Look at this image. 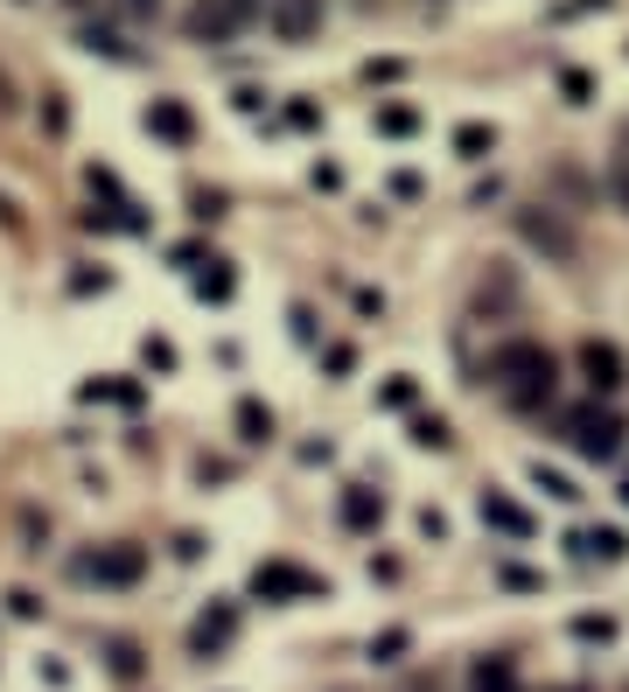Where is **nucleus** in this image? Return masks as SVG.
<instances>
[{
  "mask_svg": "<svg viewBox=\"0 0 629 692\" xmlns=\"http://www.w3.org/2000/svg\"><path fill=\"white\" fill-rule=\"evenodd\" d=\"M566 546H574V560H602V567L629 560V538H622L616 525H581L574 538H566Z\"/></svg>",
  "mask_w": 629,
  "mask_h": 692,
  "instance_id": "nucleus-8",
  "label": "nucleus"
},
{
  "mask_svg": "<svg viewBox=\"0 0 629 692\" xmlns=\"http://www.w3.org/2000/svg\"><path fill=\"white\" fill-rule=\"evenodd\" d=\"M126 8H133V14H155V8H161V0H126Z\"/></svg>",
  "mask_w": 629,
  "mask_h": 692,
  "instance_id": "nucleus-28",
  "label": "nucleus"
},
{
  "mask_svg": "<svg viewBox=\"0 0 629 692\" xmlns=\"http://www.w3.org/2000/svg\"><path fill=\"white\" fill-rule=\"evenodd\" d=\"M147 126L168 133V141H189V112H182V105H168V99H161L155 112H147Z\"/></svg>",
  "mask_w": 629,
  "mask_h": 692,
  "instance_id": "nucleus-18",
  "label": "nucleus"
},
{
  "mask_svg": "<svg viewBox=\"0 0 629 692\" xmlns=\"http://www.w3.org/2000/svg\"><path fill=\"white\" fill-rule=\"evenodd\" d=\"M518 238L531 245V253H546L552 266H574V259H581L574 224H566V210H552V203H525V210H518Z\"/></svg>",
  "mask_w": 629,
  "mask_h": 692,
  "instance_id": "nucleus-2",
  "label": "nucleus"
},
{
  "mask_svg": "<svg viewBox=\"0 0 629 692\" xmlns=\"http://www.w3.org/2000/svg\"><path fill=\"white\" fill-rule=\"evenodd\" d=\"M238 427H245V440H266V434H273V413H266L259 399H245V406H238Z\"/></svg>",
  "mask_w": 629,
  "mask_h": 692,
  "instance_id": "nucleus-20",
  "label": "nucleus"
},
{
  "mask_svg": "<svg viewBox=\"0 0 629 692\" xmlns=\"http://www.w3.org/2000/svg\"><path fill=\"white\" fill-rule=\"evenodd\" d=\"M608 197H616V210L629 217V147H616V161H608Z\"/></svg>",
  "mask_w": 629,
  "mask_h": 692,
  "instance_id": "nucleus-19",
  "label": "nucleus"
},
{
  "mask_svg": "<svg viewBox=\"0 0 629 692\" xmlns=\"http://www.w3.org/2000/svg\"><path fill=\"white\" fill-rule=\"evenodd\" d=\"M622 434H629V420L616 406H574V413H566V440H574L587 461H616Z\"/></svg>",
  "mask_w": 629,
  "mask_h": 692,
  "instance_id": "nucleus-3",
  "label": "nucleus"
},
{
  "mask_svg": "<svg viewBox=\"0 0 629 692\" xmlns=\"http://www.w3.org/2000/svg\"><path fill=\"white\" fill-rule=\"evenodd\" d=\"M385 406H413V378H392L385 384Z\"/></svg>",
  "mask_w": 629,
  "mask_h": 692,
  "instance_id": "nucleus-26",
  "label": "nucleus"
},
{
  "mask_svg": "<svg viewBox=\"0 0 629 692\" xmlns=\"http://www.w3.org/2000/svg\"><path fill=\"white\" fill-rule=\"evenodd\" d=\"M378 517H385V496L378 490H342V525L350 532H371Z\"/></svg>",
  "mask_w": 629,
  "mask_h": 692,
  "instance_id": "nucleus-11",
  "label": "nucleus"
},
{
  "mask_svg": "<svg viewBox=\"0 0 629 692\" xmlns=\"http://www.w3.org/2000/svg\"><path fill=\"white\" fill-rule=\"evenodd\" d=\"M413 448H434V455H448V448H454V427H448L441 413H419V420H413Z\"/></svg>",
  "mask_w": 629,
  "mask_h": 692,
  "instance_id": "nucleus-14",
  "label": "nucleus"
},
{
  "mask_svg": "<svg viewBox=\"0 0 629 692\" xmlns=\"http://www.w3.org/2000/svg\"><path fill=\"white\" fill-rule=\"evenodd\" d=\"M266 22H273L280 43H308L322 29V0H266Z\"/></svg>",
  "mask_w": 629,
  "mask_h": 692,
  "instance_id": "nucleus-5",
  "label": "nucleus"
},
{
  "mask_svg": "<svg viewBox=\"0 0 629 692\" xmlns=\"http://www.w3.org/2000/svg\"><path fill=\"white\" fill-rule=\"evenodd\" d=\"M574 357H581V378L595 384V392H622V384H629V364H622V350H616V343L587 336Z\"/></svg>",
  "mask_w": 629,
  "mask_h": 692,
  "instance_id": "nucleus-4",
  "label": "nucleus"
},
{
  "mask_svg": "<svg viewBox=\"0 0 629 692\" xmlns=\"http://www.w3.org/2000/svg\"><path fill=\"white\" fill-rule=\"evenodd\" d=\"M252 588L266 594V602H308V594H315V573H301V567H288V560H273V567H259V573H252Z\"/></svg>",
  "mask_w": 629,
  "mask_h": 692,
  "instance_id": "nucleus-7",
  "label": "nucleus"
},
{
  "mask_svg": "<svg viewBox=\"0 0 629 692\" xmlns=\"http://www.w3.org/2000/svg\"><path fill=\"white\" fill-rule=\"evenodd\" d=\"M560 91H566V99H574V105H587V99H595V77L566 64V70H560Z\"/></svg>",
  "mask_w": 629,
  "mask_h": 692,
  "instance_id": "nucleus-22",
  "label": "nucleus"
},
{
  "mask_svg": "<svg viewBox=\"0 0 629 692\" xmlns=\"http://www.w3.org/2000/svg\"><path fill=\"white\" fill-rule=\"evenodd\" d=\"M497 581L504 588H539V573H531V567H497Z\"/></svg>",
  "mask_w": 629,
  "mask_h": 692,
  "instance_id": "nucleus-25",
  "label": "nucleus"
},
{
  "mask_svg": "<svg viewBox=\"0 0 629 692\" xmlns=\"http://www.w3.org/2000/svg\"><path fill=\"white\" fill-rule=\"evenodd\" d=\"M70 8H85V0H70Z\"/></svg>",
  "mask_w": 629,
  "mask_h": 692,
  "instance_id": "nucleus-30",
  "label": "nucleus"
},
{
  "mask_svg": "<svg viewBox=\"0 0 629 692\" xmlns=\"http://www.w3.org/2000/svg\"><path fill=\"white\" fill-rule=\"evenodd\" d=\"M622 147H629V133H622Z\"/></svg>",
  "mask_w": 629,
  "mask_h": 692,
  "instance_id": "nucleus-31",
  "label": "nucleus"
},
{
  "mask_svg": "<svg viewBox=\"0 0 629 692\" xmlns=\"http://www.w3.org/2000/svg\"><path fill=\"white\" fill-rule=\"evenodd\" d=\"M622 504H629V476H622Z\"/></svg>",
  "mask_w": 629,
  "mask_h": 692,
  "instance_id": "nucleus-29",
  "label": "nucleus"
},
{
  "mask_svg": "<svg viewBox=\"0 0 629 692\" xmlns=\"http://www.w3.org/2000/svg\"><path fill=\"white\" fill-rule=\"evenodd\" d=\"M232 629H238V615H232V609H210L203 623L189 629V644H196V650H217V644H232Z\"/></svg>",
  "mask_w": 629,
  "mask_h": 692,
  "instance_id": "nucleus-13",
  "label": "nucleus"
},
{
  "mask_svg": "<svg viewBox=\"0 0 629 692\" xmlns=\"http://www.w3.org/2000/svg\"><path fill=\"white\" fill-rule=\"evenodd\" d=\"M378 133L406 141V133H419V112H413V105H378Z\"/></svg>",
  "mask_w": 629,
  "mask_h": 692,
  "instance_id": "nucleus-17",
  "label": "nucleus"
},
{
  "mask_svg": "<svg viewBox=\"0 0 629 692\" xmlns=\"http://www.w3.org/2000/svg\"><path fill=\"white\" fill-rule=\"evenodd\" d=\"M78 573L85 581H105V588H126V581H141V546H112L99 560H85Z\"/></svg>",
  "mask_w": 629,
  "mask_h": 692,
  "instance_id": "nucleus-9",
  "label": "nucleus"
},
{
  "mask_svg": "<svg viewBox=\"0 0 629 692\" xmlns=\"http://www.w3.org/2000/svg\"><path fill=\"white\" fill-rule=\"evenodd\" d=\"M232 14H238V22H252V14H266V0H232Z\"/></svg>",
  "mask_w": 629,
  "mask_h": 692,
  "instance_id": "nucleus-27",
  "label": "nucleus"
},
{
  "mask_svg": "<svg viewBox=\"0 0 629 692\" xmlns=\"http://www.w3.org/2000/svg\"><path fill=\"white\" fill-rule=\"evenodd\" d=\"M531 490H546L552 504H581V490H574V476H560V469H546V461H531Z\"/></svg>",
  "mask_w": 629,
  "mask_h": 692,
  "instance_id": "nucleus-15",
  "label": "nucleus"
},
{
  "mask_svg": "<svg viewBox=\"0 0 629 692\" xmlns=\"http://www.w3.org/2000/svg\"><path fill=\"white\" fill-rule=\"evenodd\" d=\"M475 511H483V525L504 532V538H531V532H539V525H531V511L518 504V496H504V490H483V496H475Z\"/></svg>",
  "mask_w": 629,
  "mask_h": 692,
  "instance_id": "nucleus-6",
  "label": "nucleus"
},
{
  "mask_svg": "<svg viewBox=\"0 0 629 692\" xmlns=\"http://www.w3.org/2000/svg\"><path fill=\"white\" fill-rule=\"evenodd\" d=\"M413 637H406V629H385V637H371V658L378 665H398V650H406Z\"/></svg>",
  "mask_w": 629,
  "mask_h": 692,
  "instance_id": "nucleus-23",
  "label": "nucleus"
},
{
  "mask_svg": "<svg viewBox=\"0 0 629 692\" xmlns=\"http://www.w3.org/2000/svg\"><path fill=\"white\" fill-rule=\"evenodd\" d=\"M454 147L469 154V161H483L490 147H497V126H483V120H469V126H454Z\"/></svg>",
  "mask_w": 629,
  "mask_h": 692,
  "instance_id": "nucleus-16",
  "label": "nucleus"
},
{
  "mask_svg": "<svg viewBox=\"0 0 629 692\" xmlns=\"http://www.w3.org/2000/svg\"><path fill=\"white\" fill-rule=\"evenodd\" d=\"M595 8H616V0H560V22H581V14H595Z\"/></svg>",
  "mask_w": 629,
  "mask_h": 692,
  "instance_id": "nucleus-24",
  "label": "nucleus"
},
{
  "mask_svg": "<svg viewBox=\"0 0 629 692\" xmlns=\"http://www.w3.org/2000/svg\"><path fill=\"white\" fill-rule=\"evenodd\" d=\"M232 29H238L232 0H196V8H189V35H196V43H224Z\"/></svg>",
  "mask_w": 629,
  "mask_h": 692,
  "instance_id": "nucleus-10",
  "label": "nucleus"
},
{
  "mask_svg": "<svg viewBox=\"0 0 629 692\" xmlns=\"http://www.w3.org/2000/svg\"><path fill=\"white\" fill-rule=\"evenodd\" d=\"M574 637L581 644H616V623H608V615H574Z\"/></svg>",
  "mask_w": 629,
  "mask_h": 692,
  "instance_id": "nucleus-21",
  "label": "nucleus"
},
{
  "mask_svg": "<svg viewBox=\"0 0 629 692\" xmlns=\"http://www.w3.org/2000/svg\"><path fill=\"white\" fill-rule=\"evenodd\" d=\"M490 378H497V392L518 413H539V406H552V392H560V364H552V350H546V343H525V336L497 343Z\"/></svg>",
  "mask_w": 629,
  "mask_h": 692,
  "instance_id": "nucleus-1",
  "label": "nucleus"
},
{
  "mask_svg": "<svg viewBox=\"0 0 629 692\" xmlns=\"http://www.w3.org/2000/svg\"><path fill=\"white\" fill-rule=\"evenodd\" d=\"M469 692H518V665H510V658H483L469 671Z\"/></svg>",
  "mask_w": 629,
  "mask_h": 692,
  "instance_id": "nucleus-12",
  "label": "nucleus"
}]
</instances>
